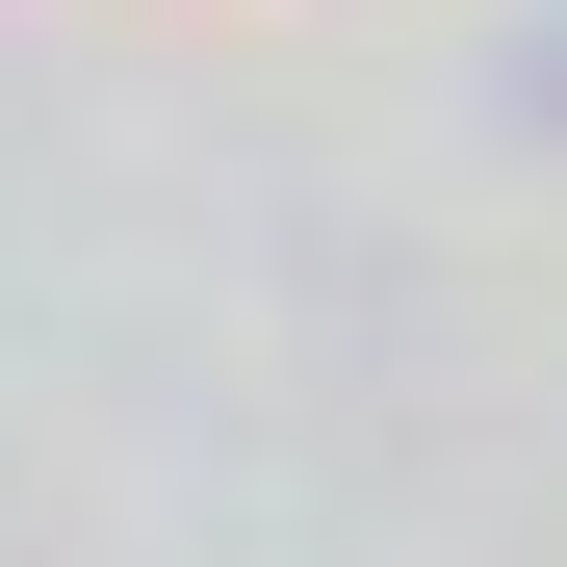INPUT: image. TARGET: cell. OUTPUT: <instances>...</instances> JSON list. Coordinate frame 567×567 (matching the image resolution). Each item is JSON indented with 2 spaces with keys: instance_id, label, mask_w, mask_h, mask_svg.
<instances>
[]
</instances>
